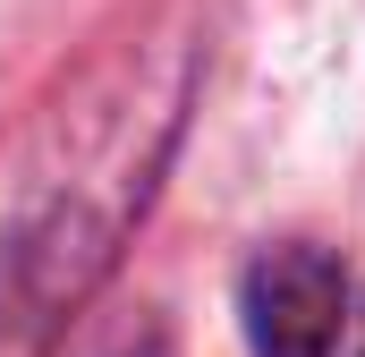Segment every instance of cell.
Returning a JSON list of instances; mask_svg holds the SVG:
<instances>
[{
  "label": "cell",
  "instance_id": "cell-1",
  "mask_svg": "<svg viewBox=\"0 0 365 357\" xmlns=\"http://www.w3.org/2000/svg\"><path fill=\"white\" fill-rule=\"evenodd\" d=\"M238 315H247L255 357H331L349 332V272L314 238L264 247L238 281Z\"/></svg>",
  "mask_w": 365,
  "mask_h": 357
},
{
  "label": "cell",
  "instance_id": "cell-3",
  "mask_svg": "<svg viewBox=\"0 0 365 357\" xmlns=\"http://www.w3.org/2000/svg\"><path fill=\"white\" fill-rule=\"evenodd\" d=\"M357 357H365V349H357Z\"/></svg>",
  "mask_w": 365,
  "mask_h": 357
},
{
  "label": "cell",
  "instance_id": "cell-2",
  "mask_svg": "<svg viewBox=\"0 0 365 357\" xmlns=\"http://www.w3.org/2000/svg\"><path fill=\"white\" fill-rule=\"evenodd\" d=\"M93 357H170V341H162V323H128V332H110Z\"/></svg>",
  "mask_w": 365,
  "mask_h": 357
}]
</instances>
